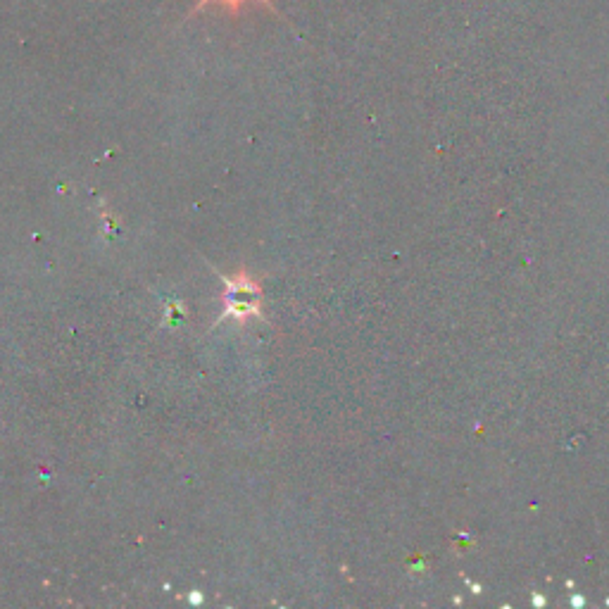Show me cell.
Listing matches in <instances>:
<instances>
[{"label":"cell","instance_id":"obj_1","mask_svg":"<svg viewBox=\"0 0 609 609\" xmlns=\"http://www.w3.org/2000/svg\"><path fill=\"white\" fill-rule=\"evenodd\" d=\"M246 3H262V5H267L269 10H272V3H269V0H200L198 10L207 8V5H222V8H226V10L238 12Z\"/></svg>","mask_w":609,"mask_h":609}]
</instances>
